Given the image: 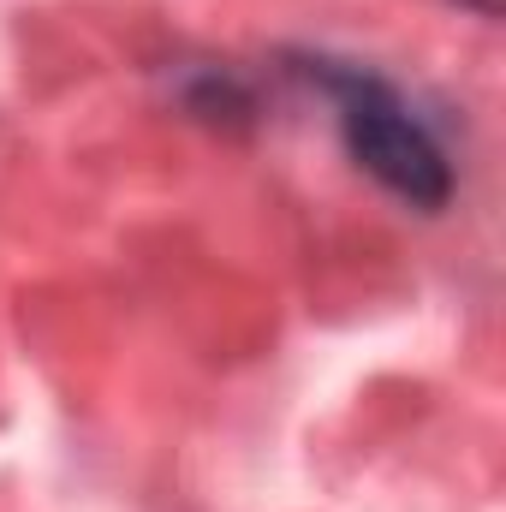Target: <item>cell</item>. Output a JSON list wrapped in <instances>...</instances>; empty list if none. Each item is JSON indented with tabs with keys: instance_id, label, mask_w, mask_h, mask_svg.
Here are the masks:
<instances>
[{
	"instance_id": "6da1fadb",
	"label": "cell",
	"mask_w": 506,
	"mask_h": 512,
	"mask_svg": "<svg viewBox=\"0 0 506 512\" xmlns=\"http://www.w3.org/2000/svg\"><path fill=\"white\" fill-rule=\"evenodd\" d=\"M322 84L340 102V126H346V143H352L358 167L376 173L393 197H405L417 209H441L447 191H453V167H447L441 143L411 120V108L381 78H364V72L328 66Z\"/></svg>"
}]
</instances>
